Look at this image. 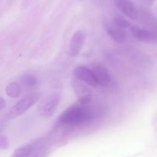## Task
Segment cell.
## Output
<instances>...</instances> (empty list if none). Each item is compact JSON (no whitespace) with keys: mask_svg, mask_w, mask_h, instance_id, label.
<instances>
[{"mask_svg":"<svg viewBox=\"0 0 157 157\" xmlns=\"http://www.w3.org/2000/svg\"><path fill=\"white\" fill-rule=\"evenodd\" d=\"M130 32L132 35L139 41L150 42L155 40V35L148 29H142L138 26H132L130 28Z\"/></svg>","mask_w":157,"mask_h":157,"instance_id":"52a82bcc","label":"cell"},{"mask_svg":"<svg viewBox=\"0 0 157 157\" xmlns=\"http://www.w3.org/2000/svg\"><path fill=\"white\" fill-rule=\"evenodd\" d=\"M61 95L58 92H52L44 96L38 103L37 110L40 115L50 116L56 109L60 102Z\"/></svg>","mask_w":157,"mask_h":157,"instance_id":"3957f363","label":"cell"},{"mask_svg":"<svg viewBox=\"0 0 157 157\" xmlns=\"http://www.w3.org/2000/svg\"><path fill=\"white\" fill-rule=\"evenodd\" d=\"M21 86L17 83H11L6 86V92L11 98H17L21 94Z\"/></svg>","mask_w":157,"mask_h":157,"instance_id":"8fae6325","label":"cell"},{"mask_svg":"<svg viewBox=\"0 0 157 157\" xmlns=\"http://www.w3.org/2000/svg\"><path fill=\"white\" fill-rule=\"evenodd\" d=\"M143 1H144L145 3H147V4L151 5V4H153V3L156 0H143Z\"/></svg>","mask_w":157,"mask_h":157,"instance_id":"9a60e30c","label":"cell"},{"mask_svg":"<svg viewBox=\"0 0 157 157\" xmlns=\"http://www.w3.org/2000/svg\"><path fill=\"white\" fill-rule=\"evenodd\" d=\"M74 89L75 92L78 95V99H79V103L81 105H86L90 103L91 99V95L88 92V89L83 86L81 83H77V85H74Z\"/></svg>","mask_w":157,"mask_h":157,"instance_id":"30bf717a","label":"cell"},{"mask_svg":"<svg viewBox=\"0 0 157 157\" xmlns=\"http://www.w3.org/2000/svg\"><path fill=\"white\" fill-rule=\"evenodd\" d=\"M5 106H6V101H5L4 99L0 97V110L2 109Z\"/></svg>","mask_w":157,"mask_h":157,"instance_id":"5bb4252c","label":"cell"},{"mask_svg":"<svg viewBox=\"0 0 157 157\" xmlns=\"http://www.w3.org/2000/svg\"><path fill=\"white\" fill-rule=\"evenodd\" d=\"M95 113L85 105H74L66 109L59 117V122L69 126H78L92 121Z\"/></svg>","mask_w":157,"mask_h":157,"instance_id":"6da1fadb","label":"cell"},{"mask_svg":"<svg viewBox=\"0 0 157 157\" xmlns=\"http://www.w3.org/2000/svg\"><path fill=\"white\" fill-rule=\"evenodd\" d=\"M40 99L38 92H33L23 97L19 100L9 112V116L10 119H14L25 112L29 109L35 104Z\"/></svg>","mask_w":157,"mask_h":157,"instance_id":"7a4b0ae2","label":"cell"},{"mask_svg":"<svg viewBox=\"0 0 157 157\" xmlns=\"http://www.w3.org/2000/svg\"><path fill=\"white\" fill-rule=\"evenodd\" d=\"M113 22H114L115 26L123 29H127V28H128L130 26V23L127 22V20L123 18L121 15H117V16H115Z\"/></svg>","mask_w":157,"mask_h":157,"instance_id":"4fadbf2b","label":"cell"},{"mask_svg":"<svg viewBox=\"0 0 157 157\" xmlns=\"http://www.w3.org/2000/svg\"><path fill=\"white\" fill-rule=\"evenodd\" d=\"M117 9L128 18L136 19L138 17L137 9L130 0H114Z\"/></svg>","mask_w":157,"mask_h":157,"instance_id":"8992f818","label":"cell"},{"mask_svg":"<svg viewBox=\"0 0 157 157\" xmlns=\"http://www.w3.org/2000/svg\"><path fill=\"white\" fill-rule=\"evenodd\" d=\"M21 81L22 84L27 88H32L36 86L38 80L35 76H34L32 74H25L23 75L22 78H21Z\"/></svg>","mask_w":157,"mask_h":157,"instance_id":"7c38bea8","label":"cell"},{"mask_svg":"<svg viewBox=\"0 0 157 157\" xmlns=\"http://www.w3.org/2000/svg\"><path fill=\"white\" fill-rule=\"evenodd\" d=\"M73 74L77 79L85 83L87 86L91 87H97L98 86L93 71L85 66H78L75 68Z\"/></svg>","mask_w":157,"mask_h":157,"instance_id":"277c9868","label":"cell"},{"mask_svg":"<svg viewBox=\"0 0 157 157\" xmlns=\"http://www.w3.org/2000/svg\"><path fill=\"white\" fill-rule=\"evenodd\" d=\"M85 38L86 34L84 31L78 30L75 32L70 40L68 55L71 56H77L84 46Z\"/></svg>","mask_w":157,"mask_h":157,"instance_id":"5b68a950","label":"cell"},{"mask_svg":"<svg viewBox=\"0 0 157 157\" xmlns=\"http://www.w3.org/2000/svg\"><path fill=\"white\" fill-rule=\"evenodd\" d=\"M107 32L109 36L114 42L123 43L127 39V35L124 29L116 26H110L107 28Z\"/></svg>","mask_w":157,"mask_h":157,"instance_id":"9c48e42d","label":"cell"},{"mask_svg":"<svg viewBox=\"0 0 157 157\" xmlns=\"http://www.w3.org/2000/svg\"><path fill=\"white\" fill-rule=\"evenodd\" d=\"M92 71L96 78L98 86H106L110 83V75L107 69L103 66H96L93 68Z\"/></svg>","mask_w":157,"mask_h":157,"instance_id":"ba28073f","label":"cell"}]
</instances>
